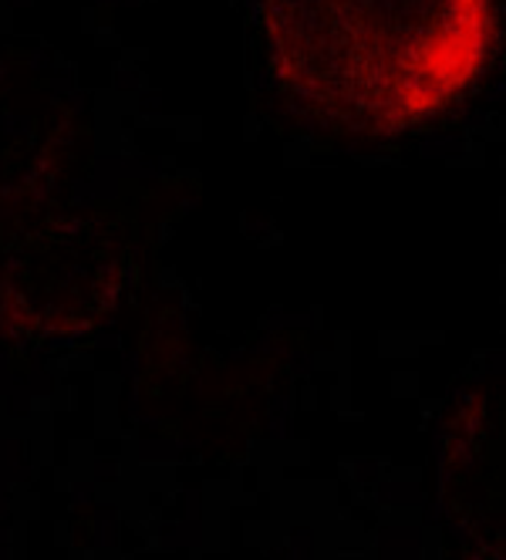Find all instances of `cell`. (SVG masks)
<instances>
[{"mask_svg": "<svg viewBox=\"0 0 506 560\" xmlns=\"http://www.w3.org/2000/svg\"><path fill=\"white\" fill-rule=\"evenodd\" d=\"M287 82L338 122L396 132L473 82L493 0H263Z\"/></svg>", "mask_w": 506, "mask_h": 560, "instance_id": "6da1fadb", "label": "cell"}]
</instances>
